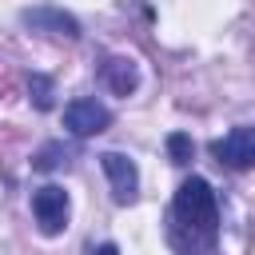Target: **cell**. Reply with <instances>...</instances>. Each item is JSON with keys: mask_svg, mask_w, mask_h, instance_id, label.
Segmentation results:
<instances>
[{"mask_svg": "<svg viewBox=\"0 0 255 255\" xmlns=\"http://www.w3.org/2000/svg\"><path fill=\"white\" fill-rule=\"evenodd\" d=\"M175 219L187 231H195L199 239H215L219 211H215V191H211L207 179L191 175V179L179 183V191H175Z\"/></svg>", "mask_w": 255, "mask_h": 255, "instance_id": "obj_1", "label": "cell"}, {"mask_svg": "<svg viewBox=\"0 0 255 255\" xmlns=\"http://www.w3.org/2000/svg\"><path fill=\"white\" fill-rule=\"evenodd\" d=\"M32 215H36V223H40L44 235H60L68 227V191L56 187V183L40 187L32 195Z\"/></svg>", "mask_w": 255, "mask_h": 255, "instance_id": "obj_2", "label": "cell"}, {"mask_svg": "<svg viewBox=\"0 0 255 255\" xmlns=\"http://www.w3.org/2000/svg\"><path fill=\"white\" fill-rule=\"evenodd\" d=\"M108 124H112V112L92 96H80V100H72L64 108V128L72 135H100Z\"/></svg>", "mask_w": 255, "mask_h": 255, "instance_id": "obj_3", "label": "cell"}, {"mask_svg": "<svg viewBox=\"0 0 255 255\" xmlns=\"http://www.w3.org/2000/svg\"><path fill=\"white\" fill-rule=\"evenodd\" d=\"M100 167L112 183V199L116 203H135V191H139V171L135 163L124 155V151H104L100 155Z\"/></svg>", "mask_w": 255, "mask_h": 255, "instance_id": "obj_4", "label": "cell"}, {"mask_svg": "<svg viewBox=\"0 0 255 255\" xmlns=\"http://www.w3.org/2000/svg\"><path fill=\"white\" fill-rule=\"evenodd\" d=\"M215 155L227 167H251L255 163V128H235L231 135H223L215 143Z\"/></svg>", "mask_w": 255, "mask_h": 255, "instance_id": "obj_5", "label": "cell"}, {"mask_svg": "<svg viewBox=\"0 0 255 255\" xmlns=\"http://www.w3.org/2000/svg\"><path fill=\"white\" fill-rule=\"evenodd\" d=\"M20 20H24L28 28H36V32H52V36H68V40H76V36H80L76 16L60 12V8H28Z\"/></svg>", "mask_w": 255, "mask_h": 255, "instance_id": "obj_6", "label": "cell"}, {"mask_svg": "<svg viewBox=\"0 0 255 255\" xmlns=\"http://www.w3.org/2000/svg\"><path fill=\"white\" fill-rule=\"evenodd\" d=\"M104 80H108V88H112L116 96H131L135 84H139V72H135L131 60H108V64H104Z\"/></svg>", "mask_w": 255, "mask_h": 255, "instance_id": "obj_7", "label": "cell"}, {"mask_svg": "<svg viewBox=\"0 0 255 255\" xmlns=\"http://www.w3.org/2000/svg\"><path fill=\"white\" fill-rule=\"evenodd\" d=\"M167 155H171V163H187V159H191V135L171 131V135H167Z\"/></svg>", "mask_w": 255, "mask_h": 255, "instance_id": "obj_8", "label": "cell"}, {"mask_svg": "<svg viewBox=\"0 0 255 255\" xmlns=\"http://www.w3.org/2000/svg\"><path fill=\"white\" fill-rule=\"evenodd\" d=\"M32 100H36L40 112L52 108V84H48V76H32Z\"/></svg>", "mask_w": 255, "mask_h": 255, "instance_id": "obj_9", "label": "cell"}, {"mask_svg": "<svg viewBox=\"0 0 255 255\" xmlns=\"http://www.w3.org/2000/svg\"><path fill=\"white\" fill-rule=\"evenodd\" d=\"M96 255H120V251H116V243H104V247H100Z\"/></svg>", "mask_w": 255, "mask_h": 255, "instance_id": "obj_10", "label": "cell"}]
</instances>
